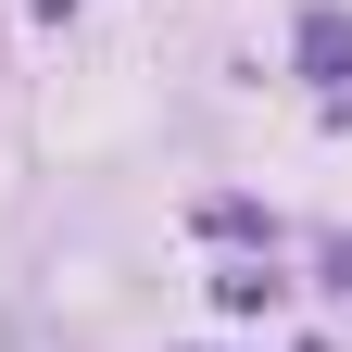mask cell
<instances>
[{
	"label": "cell",
	"instance_id": "obj_1",
	"mask_svg": "<svg viewBox=\"0 0 352 352\" xmlns=\"http://www.w3.org/2000/svg\"><path fill=\"white\" fill-rule=\"evenodd\" d=\"M302 63L340 88V76H352V13H302Z\"/></svg>",
	"mask_w": 352,
	"mask_h": 352
},
{
	"label": "cell",
	"instance_id": "obj_2",
	"mask_svg": "<svg viewBox=\"0 0 352 352\" xmlns=\"http://www.w3.org/2000/svg\"><path fill=\"white\" fill-rule=\"evenodd\" d=\"M214 302H227V315H264V302H277V277H264V264H227V277H214Z\"/></svg>",
	"mask_w": 352,
	"mask_h": 352
},
{
	"label": "cell",
	"instance_id": "obj_3",
	"mask_svg": "<svg viewBox=\"0 0 352 352\" xmlns=\"http://www.w3.org/2000/svg\"><path fill=\"white\" fill-rule=\"evenodd\" d=\"M327 277H340V289H352V239H340V252H327Z\"/></svg>",
	"mask_w": 352,
	"mask_h": 352
},
{
	"label": "cell",
	"instance_id": "obj_4",
	"mask_svg": "<svg viewBox=\"0 0 352 352\" xmlns=\"http://www.w3.org/2000/svg\"><path fill=\"white\" fill-rule=\"evenodd\" d=\"M38 13H76V0H38Z\"/></svg>",
	"mask_w": 352,
	"mask_h": 352
},
{
	"label": "cell",
	"instance_id": "obj_5",
	"mask_svg": "<svg viewBox=\"0 0 352 352\" xmlns=\"http://www.w3.org/2000/svg\"><path fill=\"white\" fill-rule=\"evenodd\" d=\"M315 352H327V340H315Z\"/></svg>",
	"mask_w": 352,
	"mask_h": 352
}]
</instances>
